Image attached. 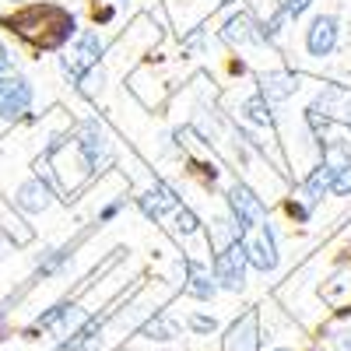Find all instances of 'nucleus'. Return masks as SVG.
Returning a JSON list of instances; mask_svg holds the SVG:
<instances>
[{"label":"nucleus","mask_w":351,"mask_h":351,"mask_svg":"<svg viewBox=\"0 0 351 351\" xmlns=\"http://www.w3.org/2000/svg\"><path fill=\"white\" fill-rule=\"evenodd\" d=\"M330 193H337V197H348V193H351V165H344V169H337V172H334V180H330Z\"/></svg>","instance_id":"nucleus-14"},{"label":"nucleus","mask_w":351,"mask_h":351,"mask_svg":"<svg viewBox=\"0 0 351 351\" xmlns=\"http://www.w3.org/2000/svg\"><path fill=\"white\" fill-rule=\"evenodd\" d=\"M228 208L236 215L239 225V246L246 253V260L253 263L256 271H274L278 263V246L271 236V225H267V211L253 190L246 186H232L228 190Z\"/></svg>","instance_id":"nucleus-1"},{"label":"nucleus","mask_w":351,"mask_h":351,"mask_svg":"<svg viewBox=\"0 0 351 351\" xmlns=\"http://www.w3.org/2000/svg\"><path fill=\"white\" fill-rule=\"evenodd\" d=\"M77 148H81V158L88 162V169H99V162L109 155V152H106V137H102L99 123H84V130H81V141H77Z\"/></svg>","instance_id":"nucleus-10"},{"label":"nucleus","mask_w":351,"mask_h":351,"mask_svg":"<svg viewBox=\"0 0 351 351\" xmlns=\"http://www.w3.org/2000/svg\"><path fill=\"white\" fill-rule=\"evenodd\" d=\"M8 25L36 49H60L74 36V14L56 4H28L25 11L11 14Z\"/></svg>","instance_id":"nucleus-2"},{"label":"nucleus","mask_w":351,"mask_h":351,"mask_svg":"<svg viewBox=\"0 0 351 351\" xmlns=\"http://www.w3.org/2000/svg\"><path fill=\"white\" fill-rule=\"evenodd\" d=\"M176 334H180V330H176V324H169V319H165V316H158V319H152V324H148V327H144V337H155V341H172Z\"/></svg>","instance_id":"nucleus-13"},{"label":"nucleus","mask_w":351,"mask_h":351,"mask_svg":"<svg viewBox=\"0 0 351 351\" xmlns=\"http://www.w3.org/2000/svg\"><path fill=\"white\" fill-rule=\"evenodd\" d=\"M334 46H337V21L330 14H319L306 32V49L313 56H327Z\"/></svg>","instance_id":"nucleus-6"},{"label":"nucleus","mask_w":351,"mask_h":351,"mask_svg":"<svg viewBox=\"0 0 351 351\" xmlns=\"http://www.w3.org/2000/svg\"><path fill=\"white\" fill-rule=\"evenodd\" d=\"M0 337H4V319H0Z\"/></svg>","instance_id":"nucleus-20"},{"label":"nucleus","mask_w":351,"mask_h":351,"mask_svg":"<svg viewBox=\"0 0 351 351\" xmlns=\"http://www.w3.org/2000/svg\"><path fill=\"white\" fill-rule=\"evenodd\" d=\"M120 208H123V200H116V204H109V208L102 211V221H109V218H112L116 211H120Z\"/></svg>","instance_id":"nucleus-19"},{"label":"nucleus","mask_w":351,"mask_h":351,"mask_svg":"<svg viewBox=\"0 0 351 351\" xmlns=\"http://www.w3.org/2000/svg\"><path fill=\"white\" fill-rule=\"evenodd\" d=\"M190 327H193L197 334H211V330H215V319H211V316H193Z\"/></svg>","instance_id":"nucleus-17"},{"label":"nucleus","mask_w":351,"mask_h":351,"mask_svg":"<svg viewBox=\"0 0 351 351\" xmlns=\"http://www.w3.org/2000/svg\"><path fill=\"white\" fill-rule=\"evenodd\" d=\"M99 56H102V39H99L95 32H81V36L67 46V53H64V71H67V77H71V81H81L88 71L99 64Z\"/></svg>","instance_id":"nucleus-3"},{"label":"nucleus","mask_w":351,"mask_h":351,"mask_svg":"<svg viewBox=\"0 0 351 351\" xmlns=\"http://www.w3.org/2000/svg\"><path fill=\"white\" fill-rule=\"evenodd\" d=\"M228 351H256V313H246L228 330Z\"/></svg>","instance_id":"nucleus-11"},{"label":"nucleus","mask_w":351,"mask_h":351,"mask_svg":"<svg viewBox=\"0 0 351 351\" xmlns=\"http://www.w3.org/2000/svg\"><path fill=\"white\" fill-rule=\"evenodd\" d=\"M274 351H288V348H274Z\"/></svg>","instance_id":"nucleus-21"},{"label":"nucleus","mask_w":351,"mask_h":351,"mask_svg":"<svg viewBox=\"0 0 351 351\" xmlns=\"http://www.w3.org/2000/svg\"><path fill=\"white\" fill-rule=\"evenodd\" d=\"M295 88H299V77L295 74L274 71V74H263L260 77V99L263 102H278V99H288Z\"/></svg>","instance_id":"nucleus-8"},{"label":"nucleus","mask_w":351,"mask_h":351,"mask_svg":"<svg viewBox=\"0 0 351 351\" xmlns=\"http://www.w3.org/2000/svg\"><path fill=\"white\" fill-rule=\"evenodd\" d=\"M141 208H144V215H148V218H162L165 211L180 208V197H176V190L169 183H155L148 193L141 197Z\"/></svg>","instance_id":"nucleus-7"},{"label":"nucleus","mask_w":351,"mask_h":351,"mask_svg":"<svg viewBox=\"0 0 351 351\" xmlns=\"http://www.w3.org/2000/svg\"><path fill=\"white\" fill-rule=\"evenodd\" d=\"M309 4H313V0H285V14L288 18H299V14H306Z\"/></svg>","instance_id":"nucleus-16"},{"label":"nucleus","mask_w":351,"mask_h":351,"mask_svg":"<svg viewBox=\"0 0 351 351\" xmlns=\"http://www.w3.org/2000/svg\"><path fill=\"white\" fill-rule=\"evenodd\" d=\"M246 253H243V246H239V239H232L218 256H215V278L225 285V288H232V291H239L243 288V281H246Z\"/></svg>","instance_id":"nucleus-5"},{"label":"nucleus","mask_w":351,"mask_h":351,"mask_svg":"<svg viewBox=\"0 0 351 351\" xmlns=\"http://www.w3.org/2000/svg\"><path fill=\"white\" fill-rule=\"evenodd\" d=\"M186 291L193 299H200V302L215 299V291H218V285L211 281V271L204 267V263H197V260H186Z\"/></svg>","instance_id":"nucleus-9"},{"label":"nucleus","mask_w":351,"mask_h":351,"mask_svg":"<svg viewBox=\"0 0 351 351\" xmlns=\"http://www.w3.org/2000/svg\"><path fill=\"white\" fill-rule=\"evenodd\" d=\"M176 228H180L183 236H186V232H193V228H197V218H193L190 211H180V225H176Z\"/></svg>","instance_id":"nucleus-18"},{"label":"nucleus","mask_w":351,"mask_h":351,"mask_svg":"<svg viewBox=\"0 0 351 351\" xmlns=\"http://www.w3.org/2000/svg\"><path fill=\"white\" fill-rule=\"evenodd\" d=\"M246 112L253 116V120H260V123H271V112L263 109V99H253V102H246Z\"/></svg>","instance_id":"nucleus-15"},{"label":"nucleus","mask_w":351,"mask_h":351,"mask_svg":"<svg viewBox=\"0 0 351 351\" xmlns=\"http://www.w3.org/2000/svg\"><path fill=\"white\" fill-rule=\"evenodd\" d=\"M28 106H32V84L18 74H0V116L18 120Z\"/></svg>","instance_id":"nucleus-4"},{"label":"nucleus","mask_w":351,"mask_h":351,"mask_svg":"<svg viewBox=\"0 0 351 351\" xmlns=\"http://www.w3.org/2000/svg\"><path fill=\"white\" fill-rule=\"evenodd\" d=\"M25 211H46L49 208V186L43 183V180H28L21 190H18V197H14Z\"/></svg>","instance_id":"nucleus-12"}]
</instances>
